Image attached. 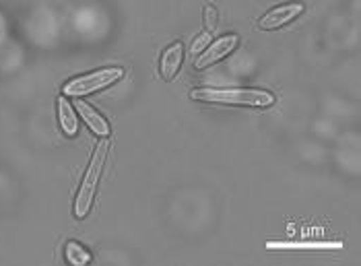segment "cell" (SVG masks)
<instances>
[{
    "label": "cell",
    "instance_id": "52a82bcc",
    "mask_svg": "<svg viewBox=\"0 0 361 266\" xmlns=\"http://www.w3.org/2000/svg\"><path fill=\"white\" fill-rule=\"evenodd\" d=\"M182 62H184V44L182 42H176L171 46H167L164 54H161V62H159V68H161V77L169 83V80L176 79V75L180 73L182 68Z\"/></svg>",
    "mask_w": 361,
    "mask_h": 266
},
{
    "label": "cell",
    "instance_id": "9c48e42d",
    "mask_svg": "<svg viewBox=\"0 0 361 266\" xmlns=\"http://www.w3.org/2000/svg\"><path fill=\"white\" fill-rule=\"evenodd\" d=\"M58 118H60V126L66 136H75L79 131V120H77V114L73 106L66 102V97H60L58 99Z\"/></svg>",
    "mask_w": 361,
    "mask_h": 266
},
{
    "label": "cell",
    "instance_id": "7a4b0ae2",
    "mask_svg": "<svg viewBox=\"0 0 361 266\" xmlns=\"http://www.w3.org/2000/svg\"><path fill=\"white\" fill-rule=\"evenodd\" d=\"M108 153H110V143L102 140L95 147V153L89 161V167L85 171L83 182H81L77 200H75V217L77 219H85L91 211V205H93L95 192H97V186H99V178H102L104 165H106V159H108Z\"/></svg>",
    "mask_w": 361,
    "mask_h": 266
},
{
    "label": "cell",
    "instance_id": "5b68a950",
    "mask_svg": "<svg viewBox=\"0 0 361 266\" xmlns=\"http://www.w3.org/2000/svg\"><path fill=\"white\" fill-rule=\"evenodd\" d=\"M306 11V6L302 2H287L271 8L269 13L262 15V19L258 21V27L262 31H273V29H281V27L289 25L291 21H295L302 13Z\"/></svg>",
    "mask_w": 361,
    "mask_h": 266
},
{
    "label": "cell",
    "instance_id": "30bf717a",
    "mask_svg": "<svg viewBox=\"0 0 361 266\" xmlns=\"http://www.w3.org/2000/svg\"><path fill=\"white\" fill-rule=\"evenodd\" d=\"M66 260H68L71 265L83 266L87 265V262H91V254L85 250L81 243L68 241V243H66Z\"/></svg>",
    "mask_w": 361,
    "mask_h": 266
},
{
    "label": "cell",
    "instance_id": "277c9868",
    "mask_svg": "<svg viewBox=\"0 0 361 266\" xmlns=\"http://www.w3.org/2000/svg\"><path fill=\"white\" fill-rule=\"evenodd\" d=\"M238 46H240V35H235V33L223 35L219 40H215L213 44H209L202 52L196 56L195 68L196 71H204V68L221 62L223 58H227L229 54L235 52Z\"/></svg>",
    "mask_w": 361,
    "mask_h": 266
},
{
    "label": "cell",
    "instance_id": "6da1fadb",
    "mask_svg": "<svg viewBox=\"0 0 361 266\" xmlns=\"http://www.w3.org/2000/svg\"><path fill=\"white\" fill-rule=\"evenodd\" d=\"M190 97L202 104H219V106L240 107H271L277 97L271 91L254 89V87H200L190 91Z\"/></svg>",
    "mask_w": 361,
    "mask_h": 266
},
{
    "label": "cell",
    "instance_id": "ba28073f",
    "mask_svg": "<svg viewBox=\"0 0 361 266\" xmlns=\"http://www.w3.org/2000/svg\"><path fill=\"white\" fill-rule=\"evenodd\" d=\"M269 250H341L343 241L302 240V241H267Z\"/></svg>",
    "mask_w": 361,
    "mask_h": 266
},
{
    "label": "cell",
    "instance_id": "8992f818",
    "mask_svg": "<svg viewBox=\"0 0 361 266\" xmlns=\"http://www.w3.org/2000/svg\"><path fill=\"white\" fill-rule=\"evenodd\" d=\"M75 99H77V102H75V107H77L79 116L83 118L85 124L91 128V133L102 136V138L110 136V124L106 122V118H104L97 109H93V107L89 106L87 102H83V97H75Z\"/></svg>",
    "mask_w": 361,
    "mask_h": 266
},
{
    "label": "cell",
    "instance_id": "3957f363",
    "mask_svg": "<svg viewBox=\"0 0 361 266\" xmlns=\"http://www.w3.org/2000/svg\"><path fill=\"white\" fill-rule=\"evenodd\" d=\"M124 77V68L120 66H106V68H97L93 73L81 75L77 79H71L64 87V97H85L89 93H95L99 89H106L114 83Z\"/></svg>",
    "mask_w": 361,
    "mask_h": 266
},
{
    "label": "cell",
    "instance_id": "8fae6325",
    "mask_svg": "<svg viewBox=\"0 0 361 266\" xmlns=\"http://www.w3.org/2000/svg\"><path fill=\"white\" fill-rule=\"evenodd\" d=\"M204 31L213 33L217 29V8L213 4H204Z\"/></svg>",
    "mask_w": 361,
    "mask_h": 266
}]
</instances>
